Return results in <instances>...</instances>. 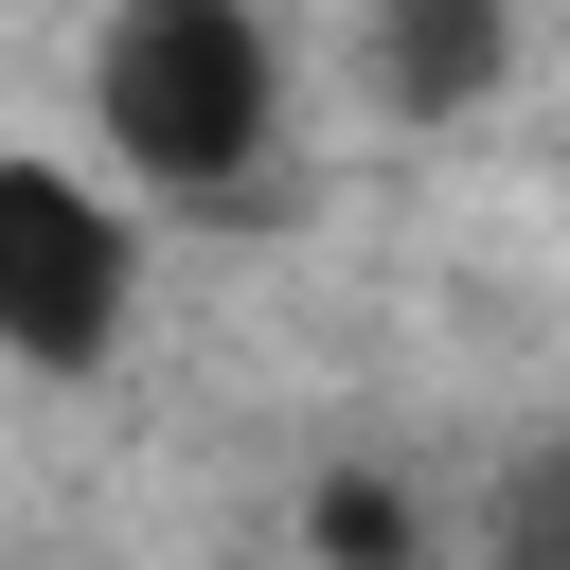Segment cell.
Wrapping results in <instances>:
<instances>
[{
	"label": "cell",
	"mask_w": 570,
	"mask_h": 570,
	"mask_svg": "<svg viewBox=\"0 0 570 570\" xmlns=\"http://www.w3.org/2000/svg\"><path fill=\"white\" fill-rule=\"evenodd\" d=\"M303 570H481V534L428 517V481H392V463H321L303 481Z\"/></svg>",
	"instance_id": "obj_4"
},
{
	"label": "cell",
	"mask_w": 570,
	"mask_h": 570,
	"mask_svg": "<svg viewBox=\"0 0 570 570\" xmlns=\"http://www.w3.org/2000/svg\"><path fill=\"white\" fill-rule=\"evenodd\" d=\"M463 534H481V570H570V428H534V445L481 481Z\"/></svg>",
	"instance_id": "obj_5"
},
{
	"label": "cell",
	"mask_w": 570,
	"mask_h": 570,
	"mask_svg": "<svg viewBox=\"0 0 570 570\" xmlns=\"http://www.w3.org/2000/svg\"><path fill=\"white\" fill-rule=\"evenodd\" d=\"M285 142V36L267 0H89V160L160 214L249 196Z\"/></svg>",
	"instance_id": "obj_1"
},
{
	"label": "cell",
	"mask_w": 570,
	"mask_h": 570,
	"mask_svg": "<svg viewBox=\"0 0 570 570\" xmlns=\"http://www.w3.org/2000/svg\"><path fill=\"white\" fill-rule=\"evenodd\" d=\"M356 53H374V107L392 125H481L499 71H517V0H356Z\"/></svg>",
	"instance_id": "obj_3"
},
{
	"label": "cell",
	"mask_w": 570,
	"mask_h": 570,
	"mask_svg": "<svg viewBox=\"0 0 570 570\" xmlns=\"http://www.w3.org/2000/svg\"><path fill=\"white\" fill-rule=\"evenodd\" d=\"M142 321V214L107 160H53V142H0V374L36 392H89Z\"/></svg>",
	"instance_id": "obj_2"
}]
</instances>
